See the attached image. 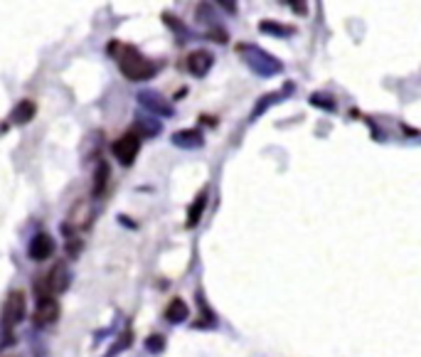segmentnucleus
<instances>
[{
    "mask_svg": "<svg viewBox=\"0 0 421 357\" xmlns=\"http://www.w3.org/2000/svg\"><path fill=\"white\" fill-rule=\"evenodd\" d=\"M141 101H143L145 106H153L156 111H161V114H170V109H167V104H161V99L158 96H141Z\"/></svg>",
    "mask_w": 421,
    "mask_h": 357,
    "instance_id": "nucleus-13",
    "label": "nucleus"
},
{
    "mask_svg": "<svg viewBox=\"0 0 421 357\" xmlns=\"http://www.w3.org/2000/svg\"><path fill=\"white\" fill-rule=\"evenodd\" d=\"M25 318V296L20 291H12L6 300V311H3V323L6 328H15Z\"/></svg>",
    "mask_w": 421,
    "mask_h": 357,
    "instance_id": "nucleus-3",
    "label": "nucleus"
},
{
    "mask_svg": "<svg viewBox=\"0 0 421 357\" xmlns=\"http://www.w3.org/2000/svg\"><path fill=\"white\" fill-rule=\"evenodd\" d=\"M119 62H121V72L131 81H143V79H150V76L156 74V64L150 62V59H145L143 54L131 45L123 47Z\"/></svg>",
    "mask_w": 421,
    "mask_h": 357,
    "instance_id": "nucleus-1",
    "label": "nucleus"
},
{
    "mask_svg": "<svg viewBox=\"0 0 421 357\" xmlns=\"http://www.w3.org/2000/svg\"><path fill=\"white\" fill-rule=\"evenodd\" d=\"M45 283H47V294H62L64 288H67V266L64 264L54 266L45 276Z\"/></svg>",
    "mask_w": 421,
    "mask_h": 357,
    "instance_id": "nucleus-6",
    "label": "nucleus"
},
{
    "mask_svg": "<svg viewBox=\"0 0 421 357\" xmlns=\"http://www.w3.org/2000/svg\"><path fill=\"white\" fill-rule=\"evenodd\" d=\"M35 323L37 325H52L54 320L59 318V305H57V300L54 298H40V303H37V308H35Z\"/></svg>",
    "mask_w": 421,
    "mask_h": 357,
    "instance_id": "nucleus-5",
    "label": "nucleus"
},
{
    "mask_svg": "<svg viewBox=\"0 0 421 357\" xmlns=\"http://www.w3.org/2000/svg\"><path fill=\"white\" fill-rule=\"evenodd\" d=\"M165 318L170 323H183L185 318H187V305H185V300H180V298L170 300V305L165 308Z\"/></svg>",
    "mask_w": 421,
    "mask_h": 357,
    "instance_id": "nucleus-9",
    "label": "nucleus"
},
{
    "mask_svg": "<svg viewBox=\"0 0 421 357\" xmlns=\"http://www.w3.org/2000/svg\"><path fill=\"white\" fill-rule=\"evenodd\" d=\"M54 252V242H52V236L50 234H37L32 242H30L28 247V254H30V259H35V261H47L50 256H52Z\"/></svg>",
    "mask_w": 421,
    "mask_h": 357,
    "instance_id": "nucleus-4",
    "label": "nucleus"
},
{
    "mask_svg": "<svg viewBox=\"0 0 421 357\" xmlns=\"http://www.w3.org/2000/svg\"><path fill=\"white\" fill-rule=\"evenodd\" d=\"M138 148H141V139L133 131L123 133L121 139L114 143L116 158H119V163H123V165H131V163L136 161V156H138Z\"/></svg>",
    "mask_w": 421,
    "mask_h": 357,
    "instance_id": "nucleus-2",
    "label": "nucleus"
},
{
    "mask_svg": "<svg viewBox=\"0 0 421 357\" xmlns=\"http://www.w3.org/2000/svg\"><path fill=\"white\" fill-rule=\"evenodd\" d=\"M148 343H150V350H153V352H158V350H161V345H158V343H163V338H158V335H153V338H150Z\"/></svg>",
    "mask_w": 421,
    "mask_h": 357,
    "instance_id": "nucleus-14",
    "label": "nucleus"
},
{
    "mask_svg": "<svg viewBox=\"0 0 421 357\" xmlns=\"http://www.w3.org/2000/svg\"><path fill=\"white\" fill-rule=\"evenodd\" d=\"M205 205H207V190H202L200 195L195 197V202H192L190 217H187V229H192V227L200 222L202 212H205Z\"/></svg>",
    "mask_w": 421,
    "mask_h": 357,
    "instance_id": "nucleus-8",
    "label": "nucleus"
},
{
    "mask_svg": "<svg viewBox=\"0 0 421 357\" xmlns=\"http://www.w3.org/2000/svg\"><path fill=\"white\" fill-rule=\"evenodd\" d=\"M32 116H35V104H32V101H20V104L15 106V111H12V121L23 126V123H28Z\"/></svg>",
    "mask_w": 421,
    "mask_h": 357,
    "instance_id": "nucleus-10",
    "label": "nucleus"
},
{
    "mask_svg": "<svg viewBox=\"0 0 421 357\" xmlns=\"http://www.w3.org/2000/svg\"><path fill=\"white\" fill-rule=\"evenodd\" d=\"M106 180H109V165H99V170H96V178H94V195L96 197H101L104 195V187H106Z\"/></svg>",
    "mask_w": 421,
    "mask_h": 357,
    "instance_id": "nucleus-12",
    "label": "nucleus"
},
{
    "mask_svg": "<svg viewBox=\"0 0 421 357\" xmlns=\"http://www.w3.org/2000/svg\"><path fill=\"white\" fill-rule=\"evenodd\" d=\"M173 141L180 145H187V148H197L202 143V136L197 131H187V133H175Z\"/></svg>",
    "mask_w": 421,
    "mask_h": 357,
    "instance_id": "nucleus-11",
    "label": "nucleus"
},
{
    "mask_svg": "<svg viewBox=\"0 0 421 357\" xmlns=\"http://www.w3.org/2000/svg\"><path fill=\"white\" fill-rule=\"evenodd\" d=\"M209 67H212V54L205 52V50H197V52H192L190 57H187V70H190L195 76L207 74Z\"/></svg>",
    "mask_w": 421,
    "mask_h": 357,
    "instance_id": "nucleus-7",
    "label": "nucleus"
}]
</instances>
